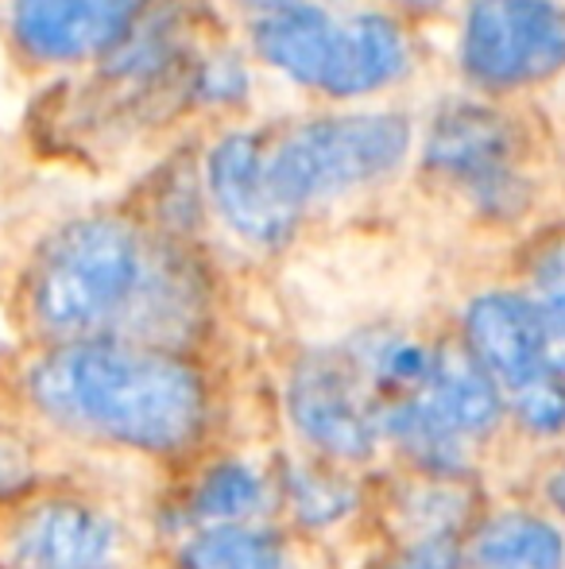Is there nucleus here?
Masks as SVG:
<instances>
[{
  "label": "nucleus",
  "instance_id": "nucleus-20",
  "mask_svg": "<svg viewBox=\"0 0 565 569\" xmlns=\"http://www.w3.org/2000/svg\"><path fill=\"white\" fill-rule=\"evenodd\" d=\"M380 569H453V550L445 542H415L411 550H403L395 562Z\"/></svg>",
  "mask_w": 565,
  "mask_h": 569
},
{
  "label": "nucleus",
  "instance_id": "nucleus-2",
  "mask_svg": "<svg viewBox=\"0 0 565 569\" xmlns=\"http://www.w3.org/2000/svg\"><path fill=\"white\" fill-rule=\"evenodd\" d=\"M31 419L85 446L186 457L210 438L218 399L186 349L140 341L39 345L16 372Z\"/></svg>",
  "mask_w": 565,
  "mask_h": 569
},
{
  "label": "nucleus",
  "instance_id": "nucleus-9",
  "mask_svg": "<svg viewBox=\"0 0 565 569\" xmlns=\"http://www.w3.org/2000/svg\"><path fill=\"white\" fill-rule=\"evenodd\" d=\"M286 419L330 465H361L380 446L376 407L349 349L306 352L294 365L286 380Z\"/></svg>",
  "mask_w": 565,
  "mask_h": 569
},
{
  "label": "nucleus",
  "instance_id": "nucleus-13",
  "mask_svg": "<svg viewBox=\"0 0 565 569\" xmlns=\"http://www.w3.org/2000/svg\"><path fill=\"white\" fill-rule=\"evenodd\" d=\"M179 569H310L286 535L268 523L198 527L179 550Z\"/></svg>",
  "mask_w": 565,
  "mask_h": 569
},
{
  "label": "nucleus",
  "instance_id": "nucleus-3",
  "mask_svg": "<svg viewBox=\"0 0 565 569\" xmlns=\"http://www.w3.org/2000/svg\"><path fill=\"white\" fill-rule=\"evenodd\" d=\"M249 47L268 70L330 101L372 98L411 70L407 31L380 8L333 12L306 0L252 20Z\"/></svg>",
  "mask_w": 565,
  "mask_h": 569
},
{
  "label": "nucleus",
  "instance_id": "nucleus-16",
  "mask_svg": "<svg viewBox=\"0 0 565 569\" xmlns=\"http://www.w3.org/2000/svg\"><path fill=\"white\" fill-rule=\"evenodd\" d=\"M283 500L294 511L302 527H330L341 516H349L356 503V492L349 477L337 465H302V469H286L283 477Z\"/></svg>",
  "mask_w": 565,
  "mask_h": 569
},
{
  "label": "nucleus",
  "instance_id": "nucleus-5",
  "mask_svg": "<svg viewBox=\"0 0 565 569\" xmlns=\"http://www.w3.org/2000/svg\"><path fill=\"white\" fill-rule=\"evenodd\" d=\"M504 399L484 376L465 345H437L430 372L411 396L376 407L380 442H392L423 472L465 469V457L476 442L492 435L504 419Z\"/></svg>",
  "mask_w": 565,
  "mask_h": 569
},
{
  "label": "nucleus",
  "instance_id": "nucleus-1",
  "mask_svg": "<svg viewBox=\"0 0 565 569\" xmlns=\"http://www.w3.org/2000/svg\"><path fill=\"white\" fill-rule=\"evenodd\" d=\"M23 322L39 345L140 341L182 349L205 310L194 260L129 213H82L28 256Z\"/></svg>",
  "mask_w": 565,
  "mask_h": 569
},
{
  "label": "nucleus",
  "instance_id": "nucleus-14",
  "mask_svg": "<svg viewBox=\"0 0 565 569\" xmlns=\"http://www.w3.org/2000/svg\"><path fill=\"white\" fill-rule=\"evenodd\" d=\"M275 485L249 461H218L190 488V519L198 527L264 523L275 500Z\"/></svg>",
  "mask_w": 565,
  "mask_h": 569
},
{
  "label": "nucleus",
  "instance_id": "nucleus-19",
  "mask_svg": "<svg viewBox=\"0 0 565 569\" xmlns=\"http://www.w3.org/2000/svg\"><path fill=\"white\" fill-rule=\"evenodd\" d=\"M190 90L205 101V106H233L249 93V70L241 67L236 59H210L194 78H190Z\"/></svg>",
  "mask_w": 565,
  "mask_h": 569
},
{
  "label": "nucleus",
  "instance_id": "nucleus-23",
  "mask_svg": "<svg viewBox=\"0 0 565 569\" xmlns=\"http://www.w3.org/2000/svg\"><path fill=\"white\" fill-rule=\"evenodd\" d=\"M546 492H551V503H554V508H558L562 516H565V469L551 480V488H546Z\"/></svg>",
  "mask_w": 565,
  "mask_h": 569
},
{
  "label": "nucleus",
  "instance_id": "nucleus-8",
  "mask_svg": "<svg viewBox=\"0 0 565 569\" xmlns=\"http://www.w3.org/2000/svg\"><path fill=\"white\" fill-rule=\"evenodd\" d=\"M137 535L113 508L85 496H43L8 519L4 569H132Z\"/></svg>",
  "mask_w": 565,
  "mask_h": 569
},
{
  "label": "nucleus",
  "instance_id": "nucleus-6",
  "mask_svg": "<svg viewBox=\"0 0 565 569\" xmlns=\"http://www.w3.org/2000/svg\"><path fill=\"white\" fill-rule=\"evenodd\" d=\"M465 349L523 427L535 435H558L565 427V376L551 357L531 295H476L465 310Z\"/></svg>",
  "mask_w": 565,
  "mask_h": 569
},
{
  "label": "nucleus",
  "instance_id": "nucleus-18",
  "mask_svg": "<svg viewBox=\"0 0 565 569\" xmlns=\"http://www.w3.org/2000/svg\"><path fill=\"white\" fill-rule=\"evenodd\" d=\"M39 480L36 446L23 430L0 422V503H23Z\"/></svg>",
  "mask_w": 565,
  "mask_h": 569
},
{
  "label": "nucleus",
  "instance_id": "nucleus-4",
  "mask_svg": "<svg viewBox=\"0 0 565 569\" xmlns=\"http://www.w3.org/2000/svg\"><path fill=\"white\" fill-rule=\"evenodd\" d=\"M403 113H322L264 132V179L275 206L302 229L310 210L392 179L411 156Z\"/></svg>",
  "mask_w": 565,
  "mask_h": 569
},
{
  "label": "nucleus",
  "instance_id": "nucleus-15",
  "mask_svg": "<svg viewBox=\"0 0 565 569\" xmlns=\"http://www.w3.org/2000/svg\"><path fill=\"white\" fill-rule=\"evenodd\" d=\"M476 569H565V542L558 527L527 511H504L476 527L468 542Z\"/></svg>",
  "mask_w": 565,
  "mask_h": 569
},
{
  "label": "nucleus",
  "instance_id": "nucleus-21",
  "mask_svg": "<svg viewBox=\"0 0 565 569\" xmlns=\"http://www.w3.org/2000/svg\"><path fill=\"white\" fill-rule=\"evenodd\" d=\"M229 4H236L241 12H252L260 20V16H272V12H283V8H294V4H306V0H229Z\"/></svg>",
  "mask_w": 565,
  "mask_h": 569
},
{
  "label": "nucleus",
  "instance_id": "nucleus-12",
  "mask_svg": "<svg viewBox=\"0 0 565 569\" xmlns=\"http://www.w3.org/2000/svg\"><path fill=\"white\" fill-rule=\"evenodd\" d=\"M202 182L221 226L244 244L275 252V248L291 244L299 232V226L275 206L272 190H268L260 128H233V132L218 136L205 151Z\"/></svg>",
  "mask_w": 565,
  "mask_h": 569
},
{
  "label": "nucleus",
  "instance_id": "nucleus-22",
  "mask_svg": "<svg viewBox=\"0 0 565 569\" xmlns=\"http://www.w3.org/2000/svg\"><path fill=\"white\" fill-rule=\"evenodd\" d=\"M392 4L407 8V12H437V8L450 4V0H392Z\"/></svg>",
  "mask_w": 565,
  "mask_h": 569
},
{
  "label": "nucleus",
  "instance_id": "nucleus-11",
  "mask_svg": "<svg viewBox=\"0 0 565 569\" xmlns=\"http://www.w3.org/2000/svg\"><path fill=\"white\" fill-rule=\"evenodd\" d=\"M151 0H8V36L43 67L105 59L129 39Z\"/></svg>",
  "mask_w": 565,
  "mask_h": 569
},
{
  "label": "nucleus",
  "instance_id": "nucleus-17",
  "mask_svg": "<svg viewBox=\"0 0 565 569\" xmlns=\"http://www.w3.org/2000/svg\"><path fill=\"white\" fill-rule=\"evenodd\" d=\"M531 302H535L538 318H543L554 365H558V372L565 376V244L551 248V252L538 260Z\"/></svg>",
  "mask_w": 565,
  "mask_h": 569
},
{
  "label": "nucleus",
  "instance_id": "nucleus-7",
  "mask_svg": "<svg viewBox=\"0 0 565 569\" xmlns=\"http://www.w3.org/2000/svg\"><path fill=\"white\" fill-rule=\"evenodd\" d=\"M461 70L481 90H523L565 67V8L554 0H473L461 23Z\"/></svg>",
  "mask_w": 565,
  "mask_h": 569
},
{
  "label": "nucleus",
  "instance_id": "nucleus-10",
  "mask_svg": "<svg viewBox=\"0 0 565 569\" xmlns=\"http://www.w3.org/2000/svg\"><path fill=\"white\" fill-rule=\"evenodd\" d=\"M423 163L430 174L465 190L468 202L492 218H512L527 202V190L515 171V128L496 109H442L426 132Z\"/></svg>",
  "mask_w": 565,
  "mask_h": 569
}]
</instances>
